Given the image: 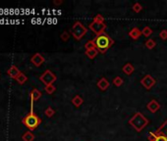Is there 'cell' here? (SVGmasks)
Instances as JSON below:
<instances>
[{"instance_id":"cell-1","label":"cell","mask_w":167,"mask_h":141,"mask_svg":"<svg viewBox=\"0 0 167 141\" xmlns=\"http://www.w3.org/2000/svg\"><path fill=\"white\" fill-rule=\"evenodd\" d=\"M92 41L96 44V48L97 49V51L102 54L105 53V52L114 44V40L105 33H101L99 35H97L96 38L92 39Z\"/></svg>"},{"instance_id":"cell-2","label":"cell","mask_w":167,"mask_h":141,"mask_svg":"<svg viewBox=\"0 0 167 141\" xmlns=\"http://www.w3.org/2000/svg\"><path fill=\"white\" fill-rule=\"evenodd\" d=\"M33 108H34V104L31 105V112L29 113L25 118H22V123H23V124L31 131L34 130L41 123V118L38 115H35L34 113Z\"/></svg>"},{"instance_id":"cell-3","label":"cell","mask_w":167,"mask_h":141,"mask_svg":"<svg viewBox=\"0 0 167 141\" xmlns=\"http://www.w3.org/2000/svg\"><path fill=\"white\" fill-rule=\"evenodd\" d=\"M149 122L148 118L140 112H137L129 120V124L132 125V127L135 128V130H137L138 132L142 131L149 124Z\"/></svg>"},{"instance_id":"cell-4","label":"cell","mask_w":167,"mask_h":141,"mask_svg":"<svg viewBox=\"0 0 167 141\" xmlns=\"http://www.w3.org/2000/svg\"><path fill=\"white\" fill-rule=\"evenodd\" d=\"M88 29L81 23V22H75L72 26V35L76 40H80L83 38V36L86 33Z\"/></svg>"},{"instance_id":"cell-5","label":"cell","mask_w":167,"mask_h":141,"mask_svg":"<svg viewBox=\"0 0 167 141\" xmlns=\"http://www.w3.org/2000/svg\"><path fill=\"white\" fill-rule=\"evenodd\" d=\"M56 79H57L56 76L50 70H46L39 77V80L45 86L46 85H50V84H53V83H54V81H56Z\"/></svg>"},{"instance_id":"cell-6","label":"cell","mask_w":167,"mask_h":141,"mask_svg":"<svg viewBox=\"0 0 167 141\" xmlns=\"http://www.w3.org/2000/svg\"><path fill=\"white\" fill-rule=\"evenodd\" d=\"M106 24H99V23H96V22H92L91 24H90V29L91 31L97 35H99L101 33H105V29H106Z\"/></svg>"},{"instance_id":"cell-7","label":"cell","mask_w":167,"mask_h":141,"mask_svg":"<svg viewBox=\"0 0 167 141\" xmlns=\"http://www.w3.org/2000/svg\"><path fill=\"white\" fill-rule=\"evenodd\" d=\"M155 83H156L155 78L150 75H146L141 79V84L148 90H149L151 87H154Z\"/></svg>"},{"instance_id":"cell-8","label":"cell","mask_w":167,"mask_h":141,"mask_svg":"<svg viewBox=\"0 0 167 141\" xmlns=\"http://www.w3.org/2000/svg\"><path fill=\"white\" fill-rule=\"evenodd\" d=\"M44 61H45L44 57H43L40 53H35L31 58V62L34 64V66L38 67V68H39V67H40L43 63H44Z\"/></svg>"},{"instance_id":"cell-9","label":"cell","mask_w":167,"mask_h":141,"mask_svg":"<svg viewBox=\"0 0 167 141\" xmlns=\"http://www.w3.org/2000/svg\"><path fill=\"white\" fill-rule=\"evenodd\" d=\"M147 109L149 111L150 113L154 114L157 111L160 110V104H159L155 99H151L148 104H147Z\"/></svg>"},{"instance_id":"cell-10","label":"cell","mask_w":167,"mask_h":141,"mask_svg":"<svg viewBox=\"0 0 167 141\" xmlns=\"http://www.w3.org/2000/svg\"><path fill=\"white\" fill-rule=\"evenodd\" d=\"M149 141H167V137L164 136L163 134H160V133H157L156 131H149Z\"/></svg>"},{"instance_id":"cell-11","label":"cell","mask_w":167,"mask_h":141,"mask_svg":"<svg viewBox=\"0 0 167 141\" xmlns=\"http://www.w3.org/2000/svg\"><path fill=\"white\" fill-rule=\"evenodd\" d=\"M97 85L101 91H105L109 87V81L107 80L106 78H101L97 83Z\"/></svg>"},{"instance_id":"cell-12","label":"cell","mask_w":167,"mask_h":141,"mask_svg":"<svg viewBox=\"0 0 167 141\" xmlns=\"http://www.w3.org/2000/svg\"><path fill=\"white\" fill-rule=\"evenodd\" d=\"M20 73H21L20 70L17 68L15 65H12L10 68L8 69V71H7V75H8L10 78H15V79H16V78L20 75Z\"/></svg>"},{"instance_id":"cell-13","label":"cell","mask_w":167,"mask_h":141,"mask_svg":"<svg viewBox=\"0 0 167 141\" xmlns=\"http://www.w3.org/2000/svg\"><path fill=\"white\" fill-rule=\"evenodd\" d=\"M141 35H142V31H141L139 28H133L129 32V36L132 39H134V40H137Z\"/></svg>"},{"instance_id":"cell-14","label":"cell","mask_w":167,"mask_h":141,"mask_svg":"<svg viewBox=\"0 0 167 141\" xmlns=\"http://www.w3.org/2000/svg\"><path fill=\"white\" fill-rule=\"evenodd\" d=\"M41 92L37 89V88H34V89L31 91L30 93V98H31V101H32V104H34V101H38L40 97H41Z\"/></svg>"},{"instance_id":"cell-15","label":"cell","mask_w":167,"mask_h":141,"mask_svg":"<svg viewBox=\"0 0 167 141\" xmlns=\"http://www.w3.org/2000/svg\"><path fill=\"white\" fill-rule=\"evenodd\" d=\"M122 71H123V73H124L126 76H131L134 73L135 68H134V66L131 64V63H127V64H125L124 66H123Z\"/></svg>"},{"instance_id":"cell-16","label":"cell","mask_w":167,"mask_h":141,"mask_svg":"<svg viewBox=\"0 0 167 141\" xmlns=\"http://www.w3.org/2000/svg\"><path fill=\"white\" fill-rule=\"evenodd\" d=\"M72 103L75 107H80L84 103V99L81 97L80 95H75L73 98H72Z\"/></svg>"},{"instance_id":"cell-17","label":"cell","mask_w":167,"mask_h":141,"mask_svg":"<svg viewBox=\"0 0 167 141\" xmlns=\"http://www.w3.org/2000/svg\"><path fill=\"white\" fill-rule=\"evenodd\" d=\"M22 139H23L24 141H34V134L31 130L26 131L23 134V136H22Z\"/></svg>"},{"instance_id":"cell-18","label":"cell","mask_w":167,"mask_h":141,"mask_svg":"<svg viewBox=\"0 0 167 141\" xmlns=\"http://www.w3.org/2000/svg\"><path fill=\"white\" fill-rule=\"evenodd\" d=\"M156 132L157 133H160V134H163L164 136L167 137V120L160 125V127L157 128Z\"/></svg>"},{"instance_id":"cell-19","label":"cell","mask_w":167,"mask_h":141,"mask_svg":"<svg viewBox=\"0 0 167 141\" xmlns=\"http://www.w3.org/2000/svg\"><path fill=\"white\" fill-rule=\"evenodd\" d=\"M85 53H86V56H88V58L94 59V58L97 56L98 51H97V49H91V50H86Z\"/></svg>"},{"instance_id":"cell-20","label":"cell","mask_w":167,"mask_h":141,"mask_svg":"<svg viewBox=\"0 0 167 141\" xmlns=\"http://www.w3.org/2000/svg\"><path fill=\"white\" fill-rule=\"evenodd\" d=\"M16 80H17V83L19 84H24L26 81L28 80V78H27V76L25 75V73H23L21 72L20 75L16 78Z\"/></svg>"},{"instance_id":"cell-21","label":"cell","mask_w":167,"mask_h":141,"mask_svg":"<svg viewBox=\"0 0 167 141\" xmlns=\"http://www.w3.org/2000/svg\"><path fill=\"white\" fill-rule=\"evenodd\" d=\"M156 45V42L154 39H148L146 42H144V46H146L148 49L151 50V49H154Z\"/></svg>"},{"instance_id":"cell-22","label":"cell","mask_w":167,"mask_h":141,"mask_svg":"<svg viewBox=\"0 0 167 141\" xmlns=\"http://www.w3.org/2000/svg\"><path fill=\"white\" fill-rule=\"evenodd\" d=\"M124 83V79H123L121 77H115L114 79H113V84L116 86V87H120L123 85Z\"/></svg>"},{"instance_id":"cell-23","label":"cell","mask_w":167,"mask_h":141,"mask_svg":"<svg viewBox=\"0 0 167 141\" xmlns=\"http://www.w3.org/2000/svg\"><path fill=\"white\" fill-rule=\"evenodd\" d=\"M152 33H154V32H152V29L149 27H148V26L144 27L143 28V31H142V34L146 36V38H149V36H150L152 34Z\"/></svg>"},{"instance_id":"cell-24","label":"cell","mask_w":167,"mask_h":141,"mask_svg":"<svg viewBox=\"0 0 167 141\" xmlns=\"http://www.w3.org/2000/svg\"><path fill=\"white\" fill-rule=\"evenodd\" d=\"M92 22H96V23H99V24L105 23L103 16H102V15H100V14H97L96 17H93V21Z\"/></svg>"},{"instance_id":"cell-25","label":"cell","mask_w":167,"mask_h":141,"mask_svg":"<svg viewBox=\"0 0 167 141\" xmlns=\"http://www.w3.org/2000/svg\"><path fill=\"white\" fill-rule=\"evenodd\" d=\"M44 114L48 118H52L55 115V110H53V108H51V107H47L44 111Z\"/></svg>"},{"instance_id":"cell-26","label":"cell","mask_w":167,"mask_h":141,"mask_svg":"<svg viewBox=\"0 0 167 141\" xmlns=\"http://www.w3.org/2000/svg\"><path fill=\"white\" fill-rule=\"evenodd\" d=\"M44 90H45V92H46V93H48V94H52L53 92H55V90H56V87H55L53 84L46 85V86L44 87Z\"/></svg>"},{"instance_id":"cell-27","label":"cell","mask_w":167,"mask_h":141,"mask_svg":"<svg viewBox=\"0 0 167 141\" xmlns=\"http://www.w3.org/2000/svg\"><path fill=\"white\" fill-rule=\"evenodd\" d=\"M132 9H133V11H134L135 13H140V12L143 10V6H142L139 2H136V3L133 5Z\"/></svg>"},{"instance_id":"cell-28","label":"cell","mask_w":167,"mask_h":141,"mask_svg":"<svg viewBox=\"0 0 167 141\" xmlns=\"http://www.w3.org/2000/svg\"><path fill=\"white\" fill-rule=\"evenodd\" d=\"M85 48L86 50H91V49H97L96 48V44H94V42L92 40H90L88 41L86 44H85Z\"/></svg>"},{"instance_id":"cell-29","label":"cell","mask_w":167,"mask_h":141,"mask_svg":"<svg viewBox=\"0 0 167 141\" xmlns=\"http://www.w3.org/2000/svg\"><path fill=\"white\" fill-rule=\"evenodd\" d=\"M60 38H61V39H62L63 41L66 42V41H68L69 38H70V33H69L67 31H65V32H63V33H61Z\"/></svg>"},{"instance_id":"cell-30","label":"cell","mask_w":167,"mask_h":141,"mask_svg":"<svg viewBox=\"0 0 167 141\" xmlns=\"http://www.w3.org/2000/svg\"><path fill=\"white\" fill-rule=\"evenodd\" d=\"M159 38L162 40H166L167 39V29H162V31L159 33Z\"/></svg>"},{"instance_id":"cell-31","label":"cell","mask_w":167,"mask_h":141,"mask_svg":"<svg viewBox=\"0 0 167 141\" xmlns=\"http://www.w3.org/2000/svg\"><path fill=\"white\" fill-rule=\"evenodd\" d=\"M62 3H63L62 0H54V1H53V4H54V5H60V4H62Z\"/></svg>"}]
</instances>
